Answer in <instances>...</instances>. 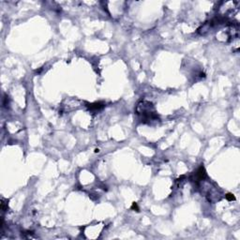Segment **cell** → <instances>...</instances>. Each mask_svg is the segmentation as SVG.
Segmentation results:
<instances>
[{"mask_svg": "<svg viewBox=\"0 0 240 240\" xmlns=\"http://www.w3.org/2000/svg\"><path fill=\"white\" fill-rule=\"evenodd\" d=\"M206 177V173L204 166H201L196 172V181H203Z\"/></svg>", "mask_w": 240, "mask_h": 240, "instance_id": "1", "label": "cell"}, {"mask_svg": "<svg viewBox=\"0 0 240 240\" xmlns=\"http://www.w3.org/2000/svg\"><path fill=\"white\" fill-rule=\"evenodd\" d=\"M102 107H103V104L100 103V102H96V103L89 104V109H91V110H100Z\"/></svg>", "mask_w": 240, "mask_h": 240, "instance_id": "2", "label": "cell"}, {"mask_svg": "<svg viewBox=\"0 0 240 240\" xmlns=\"http://www.w3.org/2000/svg\"><path fill=\"white\" fill-rule=\"evenodd\" d=\"M225 197H226V199H227L228 201H233V200H236L235 196H234L232 193H228V194H226V195H225Z\"/></svg>", "mask_w": 240, "mask_h": 240, "instance_id": "3", "label": "cell"}, {"mask_svg": "<svg viewBox=\"0 0 240 240\" xmlns=\"http://www.w3.org/2000/svg\"><path fill=\"white\" fill-rule=\"evenodd\" d=\"M132 208H136V209H137V211H138V207H137V204H136L135 203L133 204V205H132Z\"/></svg>", "mask_w": 240, "mask_h": 240, "instance_id": "4", "label": "cell"}]
</instances>
